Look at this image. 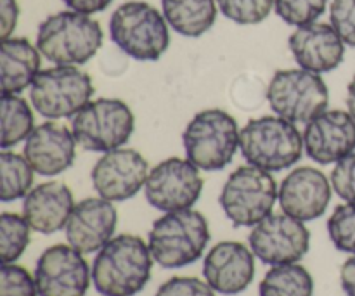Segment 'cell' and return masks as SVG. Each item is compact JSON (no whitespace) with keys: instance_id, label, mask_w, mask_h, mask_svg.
<instances>
[{"instance_id":"cell-1","label":"cell","mask_w":355,"mask_h":296,"mask_svg":"<svg viewBox=\"0 0 355 296\" xmlns=\"http://www.w3.org/2000/svg\"><path fill=\"white\" fill-rule=\"evenodd\" d=\"M153 255L134 234L114 236L92 262L94 288L103 296H135L151 279Z\"/></svg>"},{"instance_id":"cell-15","label":"cell","mask_w":355,"mask_h":296,"mask_svg":"<svg viewBox=\"0 0 355 296\" xmlns=\"http://www.w3.org/2000/svg\"><path fill=\"white\" fill-rule=\"evenodd\" d=\"M305 155L319 165L338 163L355 151V120L349 111L326 110L304 132Z\"/></svg>"},{"instance_id":"cell-10","label":"cell","mask_w":355,"mask_h":296,"mask_svg":"<svg viewBox=\"0 0 355 296\" xmlns=\"http://www.w3.org/2000/svg\"><path fill=\"white\" fill-rule=\"evenodd\" d=\"M94 96L92 78L76 66L40 69L30 87V101L47 120L73 118Z\"/></svg>"},{"instance_id":"cell-16","label":"cell","mask_w":355,"mask_h":296,"mask_svg":"<svg viewBox=\"0 0 355 296\" xmlns=\"http://www.w3.org/2000/svg\"><path fill=\"white\" fill-rule=\"evenodd\" d=\"M331 180L314 166H298L283 179L277 201L284 214L312 222L326 214L331 201Z\"/></svg>"},{"instance_id":"cell-8","label":"cell","mask_w":355,"mask_h":296,"mask_svg":"<svg viewBox=\"0 0 355 296\" xmlns=\"http://www.w3.org/2000/svg\"><path fill=\"white\" fill-rule=\"evenodd\" d=\"M135 128L130 106L121 99L90 101L71 120V132L82 149L110 153L127 144Z\"/></svg>"},{"instance_id":"cell-12","label":"cell","mask_w":355,"mask_h":296,"mask_svg":"<svg viewBox=\"0 0 355 296\" xmlns=\"http://www.w3.org/2000/svg\"><path fill=\"white\" fill-rule=\"evenodd\" d=\"M253 255L266 265L298 263L309 252L311 231L288 214H270L248 236Z\"/></svg>"},{"instance_id":"cell-25","label":"cell","mask_w":355,"mask_h":296,"mask_svg":"<svg viewBox=\"0 0 355 296\" xmlns=\"http://www.w3.org/2000/svg\"><path fill=\"white\" fill-rule=\"evenodd\" d=\"M35 128L33 110L19 94H2V139L0 148L9 149L26 141Z\"/></svg>"},{"instance_id":"cell-23","label":"cell","mask_w":355,"mask_h":296,"mask_svg":"<svg viewBox=\"0 0 355 296\" xmlns=\"http://www.w3.org/2000/svg\"><path fill=\"white\" fill-rule=\"evenodd\" d=\"M217 0H162V10L170 28L182 37L198 38L217 19Z\"/></svg>"},{"instance_id":"cell-20","label":"cell","mask_w":355,"mask_h":296,"mask_svg":"<svg viewBox=\"0 0 355 296\" xmlns=\"http://www.w3.org/2000/svg\"><path fill=\"white\" fill-rule=\"evenodd\" d=\"M288 45L297 64L318 75L336 69L345 58V44L326 23L298 26L288 38Z\"/></svg>"},{"instance_id":"cell-2","label":"cell","mask_w":355,"mask_h":296,"mask_svg":"<svg viewBox=\"0 0 355 296\" xmlns=\"http://www.w3.org/2000/svg\"><path fill=\"white\" fill-rule=\"evenodd\" d=\"M103 40L101 24L75 10L51 14L37 31L38 51L55 66L85 64L97 54Z\"/></svg>"},{"instance_id":"cell-30","label":"cell","mask_w":355,"mask_h":296,"mask_svg":"<svg viewBox=\"0 0 355 296\" xmlns=\"http://www.w3.org/2000/svg\"><path fill=\"white\" fill-rule=\"evenodd\" d=\"M328 0H274V10L290 26H305L324 14Z\"/></svg>"},{"instance_id":"cell-14","label":"cell","mask_w":355,"mask_h":296,"mask_svg":"<svg viewBox=\"0 0 355 296\" xmlns=\"http://www.w3.org/2000/svg\"><path fill=\"white\" fill-rule=\"evenodd\" d=\"M149 175L148 159L135 149L118 148L104 153L90 172L97 196L118 203L139 194Z\"/></svg>"},{"instance_id":"cell-17","label":"cell","mask_w":355,"mask_h":296,"mask_svg":"<svg viewBox=\"0 0 355 296\" xmlns=\"http://www.w3.org/2000/svg\"><path fill=\"white\" fill-rule=\"evenodd\" d=\"M118 224V211L104 198H85L75 204L64 232L68 245L82 255L103 250L113 239Z\"/></svg>"},{"instance_id":"cell-24","label":"cell","mask_w":355,"mask_h":296,"mask_svg":"<svg viewBox=\"0 0 355 296\" xmlns=\"http://www.w3.org/2000/svg\"><path fill=\"white\" fill-rule=\"evenodd\" d=\"M260 296H312L314 279L300 263L274 265L259 286Z\"/></svg>"},{"instance_id":"cell-35","label":"cell","mask_w":355,"mask_h":296,"mask_svg":"<svg viewBox=\"0 0 355 296\" xmlns=\"http://www.w3.org/2000/svg\"><path fill=\"white\" fill-rule=\"evenodd\" d=\"M17 17H19V6L17 0H0V35L3 38H9L17 26Z\"/></svg>"},{"instance_id":"cell-19","label":"cell","mask_w":355,"mask_h":296,"mask_svg":"<svg viewBox=\"0 0 355 296\" xmlns=\"http://www.w3.org/2000/svg\"><path fill=\"white\" fill-rule=\"evenodd\" d=\"M76 144L71 128L51 120L33 128L24 141L23 155L35 172L54 177L71 168L76 158Z\"/></svg>"},{"instance_id":"cell-27","label":"cell","mask_w":355,"mask_h":296,"mask_svg":"<svg viewBox=\"0 0 355 296\" xmlns=\"http://www.w3.org/2000/svg\"><path fill=\"white\" fill-rule=\"evenodd\" d=\"M30 224L23 215L3 211L0 215V256L2 263H16L30 245Z\"/></svg>"},{"instance_id":"cell-9","label":"cell","mask_w":355,"mask_h":296,"mask_svg":"<svg viewBox=\"0 0 355 296\" xmlns=\"http://www.w3.org/2000/svg\"><path fill=\"white\" fill-rule=\"evenodd\" d=\"M267 101L277 116L291 123H309L328 110L329 90L318 73L304 68L279 69L267 87Z\"/></svg>"},{"instance_id":"cell-18","label":"cell","mask_w":355,"mask_h":296,"mask_svg":"<svg viewBox=\"0 0 355 296\" xmlns=\"http://www.w3.org/2000/svg\"><path fill=\"white\" fill-rule=\"evenodd\" d=\"M205 281L220 295H239L255 277V255L239 241L217 243L203 262Z\"/></svg>"},{"instance_id":"cell-38","label":"cell","mask_w":355,"mask_h":296,"mask_svg":"<svg viewBox=\"0 0 355 296\" xmlns=\"http://www.w3.org/2000/svg\"><path fill=\"white\" fill-rule=\"evenodd\" d=\"M347 111L352 114L355 120V75L350 80L349 87H347Z\"/></svg>"},{"instance_id":"cell-21","label":"cell","mask_w":355,"mask_h":296,"mask_svg":"<svg viewBox=\"0 0 355 296\" xmlns=\"http://www.w3.org/2000/svg\"><path fill=\"white\" fill-rule=\"evenodd\" d=\"M75 204L71 189L66 184L51 180L33 187L24 196L23 217L31 231L54 234L66 227Z\"/></svg>"},{"instance_id":"cell-32","label":"cell","mask_w":355,"mask_h":296,"mask_svg":"<svg viewBox=\"0 0 355 296\" xmlns=\"http://www.w3.org/2000/svg\"><path fill=\"white\" fill-rule=\"evenodd\" d=\"M329 21L336 33L349 47H355V0H333Z\"/></svg>"},{"instance_id":"cell-4","label":"cell","mask_w":355,"mask_h":296,"mask_svg":"<svg viewBox=\"0 0 355 296\" xmlns=\"http://www.w3.org/2000/svg\"><path fill=\"white\" fill-rule=\"evenodd\" d=\"M239 149L250 165L267 172H283L300 162L304 134L277 114L253 118L239 134Z\"/></svg>"},{"instance_id":"cell-26","label":"cell","mask_w":355,"mask_h":296,"mask_svg":"<svg viewBox=\"0 0 355 296\" xmlns=\"http://www.w3.org/2000/svg\"><path fill=\"white\" fill-rule=\"evenodd\" d=\"M0 173H2V193L0 200L3 203L21 200L26 196L33 186V166L24 155L2 149L0 153Z\"/></svg>"},{"instance_id":"cell-13","label":"cell","mask_w":355,"mask_h":296,"mask_svg":"<svg viewBox=\"0 0 355 296\" xmlns=\"http://www.w3.org/2000/svg\"><path fill=\"white\" fill-rule=\"evenodd\" d=\"M33 276L38 296H85L92 269L73 246L54 245L38 256Z\"/></svg>"},{"instance_id":"cell-31","label":"cell","mask_w":355,"mask_h":296,"mask_svg":"<svg viewBox=\"0 0 355 296\" xmlns=\"http://www.w3.org/2000/svg\"><path fill=\"white\" fill-rule=\"evenodd\" d=\"M0 296H38L35 276L16 263H2Z\"/></svg>"},{"instance_id":"cell-37","label":"cell","mask_w":355,"mask_h":296,"mask_svg":"<svg viewBox=\"0 0 355 296\" xmlns=\"http://www.w3.org/2000/svg\"><path fill=\"white\" fill-rule=\"evenodd\" d=\"M340 283L347 296H355V255L343 262L340 269Z\"/></svg>"},{"instance_id":"cell-36","label":"cell","mask_w":355,"mask_h":296,"mask_svg":"<svg viewBox=\"0 0 355 296\" xmlns=\"http://www.w3.org/2000/svg\"><path fill=\"white\" fill-rule=\"evenodd\" d=\"M62 2L69 7V10L90 16V14L103 12L104 9L111 6L113 0H62Z\"/></svg>"},{"instance_id":"cell-33","label":"cell","mask_w":355,"mask_h":296,"mask_svg":"<svg viewBox=\"0 0 355 296\" xmlns=\"http://www.w3.org/2000/svg\"><path fill=\"white\" fill-rule=\"evenodd\" d=\"M329 180L336 196L345 203H355V151L335 163Z\"/></svg>"},{"instance_id":"cell-22","label":"cell","mask_w":355,"mask_h":296,"mask_svg":"<svg viewBox=\"0 0 355 296\" xmlns=\"http://www.w3.org/2000/svg\"><path fill=\"white\" fill-rule=\"evenodd\" d=\"M40 51L28 38H3L0 45L2 94H21L40 73Z\"/></svg>"},{"instance_id":"cell-29","label":"cell","mask_w":355,"mask_h":296,"mask_svg":"<svg viewBox=\"0 0 355 296\" xmlns=\"http://www.w3.org/2000/svg\"><path fill=\"white\" fill-rule=\"evenodd\" d=\"M218 10L236 24H259L269 17L274 0H217Z\"/></svg>"},{"instance_id":"cell-11","label":"cell","mask_w":355,"mask_h":296,"mask_svg":"<svg viewBox=\"0 0 355 296\" xmlns=\"http://www.w3.org/2000/svg\"><path fill=\"white\" fill-rule=\"evenodd\" d=\"M201 191L203 177L200 168L187 158L177 156L153 166L144 186L148 203L163 214L189 210L200 200Z\"/></svg>"},{"instance_id":"cell-7","label":"cell","mask_w":355,"mask_h":296,"mask_svg":"<svg viewBox=\"0 0 355 296\" xmlns=\"http://www.w3.org/2000/svg\"><path fill=\"white\" fill-rule=\"evenodd\" d=\"M277 193L279 189L270 172L248 163L227 177L218 203L236 227H255L272 214Z\"/></svg>"},{"instance_id":"cell-28","label":"cell","mask_w":355,"mask_h":296,"mask_svg":"<svg viewBox=\"0 0 355 296\" xmlns=\"http://www.w3.org/2000/svg\"><path fill=\"white\" fill-rule=\"evenodd\" d=\"M328 234L338 252L355 255V203L338 204L328 218Z\"/></svg>"},{"instance_id":"cell-5","label":"cell","mask_w":355,"mask_h":296,"mask_svg":"<svg viewBox=\"0 0 355 296\" xmlns=\"http://www.w3.org/2000/svg\"><path fill=\"white\" fill-rule=\"evenodd\" d=\"M170 24L163 12L148 2L121 3L110 19L111 42L137 61H158L170 45Z\"/></svg>"},{"instance_id":"cell-3","label":"cell","mask_w":355,"mask_h":296,"mask_svg":"<svg viewBox=\"0 0 355 296\" xmlns=\"http://www.w3.org/2000/svg\"><path fill=\"white\" fill-rule=\"evenodd\" d=\"M210 241V225L201 211H168L155 220L148 246L163 269H180L198 262Z\"/></svg>"},{"instance_id":"cell-6","label":"cell","mask_w":355,"mask_h":296,"mask_svg":"<svg viewBox=\"0 0 355 296\" xmlns=\"http://www.w3.org/2000/svg\"><path fill=\"white\" fill-rule=\"evenodd\" d=\"M239 134L238 121L227 111L217 107L200 111L182 132L186 158L205 172L224 170L239 149Z\"/></svg>"},{"instance_id":"cell-34","label":"cell","mask_w":355,"mask_h":296,"mask_svg":"<svg viewBox=\"0 0 355 296\" xmlns=\"http://www.w3.org/2000/svg\"><path fill=\"white\" fill-rule=\"evenodd\" d=\"M217 291L198 277L175 276L163 283L155 296H217Z\"/></svg>"}]
</instances>
